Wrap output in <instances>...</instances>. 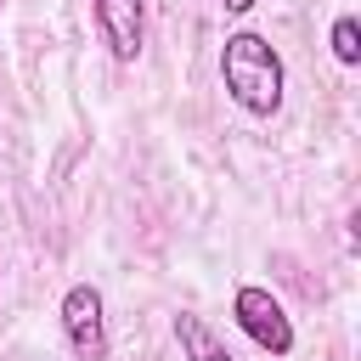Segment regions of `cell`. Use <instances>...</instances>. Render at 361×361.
<instances>
[{"mask_svg": "<svg viewBox=\"0 0 361 361\" xmlns=\"http://www.w3.org/2000/svg\"><path fill=\"white\" fill-rule=\"evenodd\" d=\"M231 316H237V327H243L265 355H288V350H293V322H288V310L271 299V288L243 282L237 299H231Z\"/></svg>", "mask_w": 361, "mask_h": 361, "instance_id": "3957f363", "label": "cell"}, {"mask_svg": "<svg viewBox=\"0 0 361 361\" xmlns=\"http://www.w3.org/2000/svg\"><path fill=\"white\" fill-rule=\"evenodd\" d=\"M226 11H254V0H220Z\"/></svg>", "mask_w": 361, "mask_h": 361, "instance_id": "52a82bcc", "label": "cell"}, {"mask_svg": "<svg viewBox=\"0 0 361 361\" xmlns=\"http://www.w3.org/2000/svg\"><path fill=\"white\" fill-rule=\"evenodd\" d=\"M333 56H338L344 68L361 62V23H355V17H338V23H333Z\"/></svg>", "mask_w": 361, "mask_h": 361, "instance_id": "8992f818", "label": "cell"}, {"mask_svg": "<svg viewBox=\"0 0 361 361\" xmlns=\"http://www.w3.org/2000/svg\"><path fill=\"white\" fill-rule=\"evenodd\" d=\"M62 333L79 361H107V305L96 282H73L62 293Z\"/></svg>", "mask_w": 361, "mask_h": 361, "instance_id": "7a4b0ae2", "label": "cell"}, {"mask_svg": "<svg viewBox=\"0 0 361 361\" xmlns=\"http://www.w3.org/2000/svg\"><path fill=\"white\" fill-rule=\"evenodd\" d=\"M96 28L118 62L141 56V0H96Z\"/></svg>", "mask_w": 361, "mask_h": 361, "instance_id": "277c9868", "label": "cell"}, {"mask_svg": "<svg viewBox=\"0 0 361 361\" xmlns=\"http://www.w3.org/2000/svg\"><path fill=\"white\" fill-rule=\"evenodd\" d=\"M175 338H180V355H186V361H237V355L209 333V322H203V316H192V310H180V316H175Z\"/></svg>", "mask_w": 361, "mask_h": 361, "instance_id": "5b68a950", "label": "cell"}, {"mask_svg": "<svg viewBox=\"0 0 361 361\" xmlns=\"http://www.w3.org/2000/svg\"><path fill=\"white\" fill-rule=\"evenodd\" d=\"M220 79H226V96L254 118H271L282 107L288 73H282V56H276V45L265 34H248V28L231 34L220 45Z\"/></svg>", "mask_w": 361, "mask_h": 361, "instance_id": "6da1fadb", "label": "cell"}]
</instances>
